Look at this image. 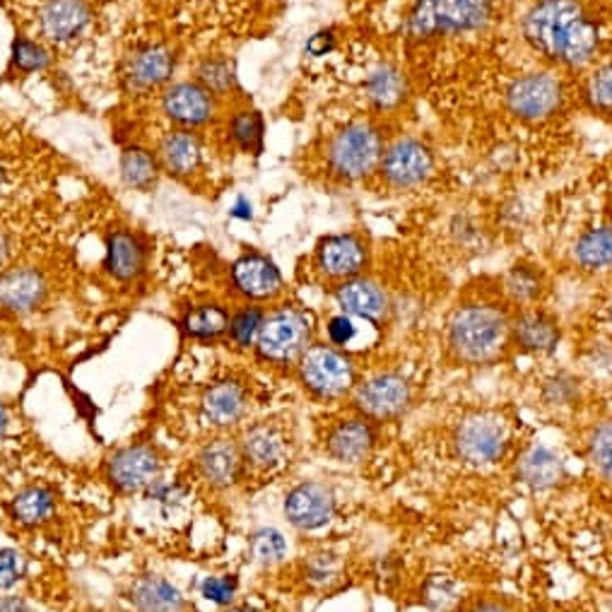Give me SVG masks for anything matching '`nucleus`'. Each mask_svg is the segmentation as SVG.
Segmentation results:
<instances>
[{
	"label": "nucleus",
	"instance_id": "17",
	"mask_svg": "<svg viewBox=\"0 0 612 612\" xmlns=\"http://www.w3.org/2000/svg\"><path fill=\"white\" fill-rule=\"evenodd\" d=\"M159 458L147 446L123 448L111 458V478L121 490H143L157 480Z\"/></svg>",
	"mask_w": 612,
	"mask_h": 612
},
{
	"label": "nucleus",
	"instance_id": "22",
	"mask_svg": "<svg viewBox=\"0 0 612 612\" xmlns=\"http://www.w3.org/2000/svg\"><path fill=\"white\" fill-rule=\"evenodd\" d=\"M44 280L37 271L15 268L0 277V304L13 311H29L41 302Z\"/></svg>",
	"mask_w": 612,
	"mask_h": 612
},
{
	"label": "nucleus",
	"instance_id": "52",
	"mask_svg": "<svg viewBox=\"0 0 612 612\" xmlns=\"http://www.w3.org/2000/svg\"><path fill=\"white\" fill-rule=\"evenodd\" d=\"M5 430H8V412L3 406H0V442H3Z\"/></svg>",
	"mask_w": 612,
	"mask_h": 612
},
{
	"label": "nucleus",
	"instance_id": "27",
	"mask_svg": "<svg viewBox=\"0 0 612 612\" xmlns=\"http://www.w3.org/2000/svg\"><path fill=\"white\" fill-rule=\"evenodd\" d=\"M171 71H175V56L165 46H147L133 56L131 77L135 85L157 87L169 80Z\"/></svg>",
	"mask_w": 612,
	"mask_h": 612
},
{
	"label": "nucleus",
	"instance_id": "48",
	"mask_svg": "<svg viewBox=\"0 0 612 612\" xmlns=\"http://www.w3.org/2000/svg\"><path fill=\"white\" fill-rule=\"evenodd\" d=\"M0 612H32V608L22 598H3L0 600Z\"/></svg>",
	"mask_w": 612,
	"mask_h": 612
},
{
	"label": "nucleus",
	"instance_id": "53",
	"mask_svg": "<svg viewBox=\"0 0 612 612\" xmlns=\"http://www.w3.org/2000/svg\"><path fill=\"white\" fill-rule=\"evenodd\" d=\"M232 612H259V610H251V608H237V610H232Z\"/></svg>",
	"mask_w": 612,
	"mask_h": 612
},
{
	"label": "nucleus",
	"instance_id": "5",
	"mask_svg": "<svg viewBox=\"0 0 612 612\" xmlns=\"http://www.w3.org/2000/svg\"><path fill=\"white\" fill-rule=\"evenodd\" d=\"M567 83L557 68H536L518 73L504 89L506 111L524 123H545L567 104Z\"/></svg>",
	"mask_w": 612,
	"mask_h": 612
},
{
	"label": "nucleus",
	"instance_id": "31",
	"mask_svg": "<svg viewBox=\"0 0 612 612\" xmlns=\"http://www.w3.org/2000/svg\"><path fill=\"white\" fill-rule=\"evenodd\" d=\"M542 273L536 265L528 263H516L509 273L504 275V295L509 302L516 307L528 309L530 304L538 302V297L542 295Z\"/></svg>",
	"mask_w": 612,
	"mask_h": 612
},
{
	"label": "nucleus",
	"instance_id": "10",
	"mask_svg": "<svg viewBox=\"0 0 612 612\" xmlns=\"http://www.w3.org/2000/svg\"><path fill=\"white\" fill-rule=\"evenodd\" d=\"M410 384L396 372H381L367 379L355 394V406L376 420L398 418L410 406Z\"/></svg>",
	"mask_w": 612,
	"mask_h": 612
},
{
	"label": "nucleus",
	"instance_id": "21",
	"mask_svg": "<svg viewBox=\"0 0 612 612\" xmlns=\"http://www.w3.org/2000/svg\"><path fill=\"white\" fill-rule=\"evenodd\" d=\"M374 446V432L364 420L340 422L328 436V454L340 464H360Z\"/></svg>",
	"mask_w": 612,
	"mask_h": 612
},
{
	"label": "nucleus",
	"instance_id": "14",
	"mask_svg": "<svg viewBox=\"0 0 612 612\" xmlns=\"http://www.w3.org/2000/svg\"><path fill=\"white\" fill-rule=\"evenodd\" d=\"M232 283L239 295L253 299V302H265V299H275L283 292V273L263 253L241 256L232 268Z\"/></svg>",
	"mask_w": 612,
	"mask_h": 612
},
{
	"label": "nucleus",
	"instance_id": "25",
	"mask_svg": "<svg viewBox=\"0 0 612 612\" xmlns=\"http://www.w3.org/2000/svg\"><path fill=\"white\" fill-rule=\"evenodd\" d=\"M564 476L560 456L548 446H533L518 464V478L533 490H550Z\"/></svg>",
	"mask_w": 612,
	"mask_h": 612
},
{
	"label": "nucleus",
	"instance_id": "39",
	"mask_svg": "<svg viewBox=\"0 0 612 612\" xmlns=\"http://www.w3.org/2000/svg\"><path fill=\"white\" fill-rule=\"evenodd\" d=\"M251 552L261 564H275L287 554V540L283 538L280 530L263 528L251 538Z\"/></svg>",
	"mask_w": 612,
	"mask_h": 612
},
{
	"label": "nucleus",
	"instance_id": "29",
	"mask_svg": "<svg viewBox=\"0 0 612 612\" xmlns=\"http://www.w3.org/2000/svg\"><path fill=\"white\" fill-rule=\"evenodd\" d=\"M159 157L175 175H191L201 161V145L195 141V135L187 131L169 133L159 145Z\"/></svg>",
	"mask_w": 612,
	"mask_h": 612
},
{
	"label": "nucleus",
	"instance_id": "46",
	"mask_svg": "<svg viewBox=\"0 0 612 612\" xmlns=\"http://www.w3.org/2000/svg\"><path fill=\"white\" fill-rule=\"evenodd\" d=\"M326 333H328V340L333 348H345V345H350L357 338V333L360 331H357V323L352 316L338 314L328 321Z\"/></svg>",
	"mask_w": 612,
	"mask_h": 612
},
{
	"label": "nucleus",
	"instance_id": "37",
	"mask_svg": "<svg viewBox=\"0 0 612 612\" xmlns=\"http://www.w3.org/2000/svg\"><path fill=\"white\" fill-rule=\"evenodd\" d=\"M424 603L434 612H446L456 605V600L460 596V586L448 574H434L430 581L424 584Z\"/></svg>",
	"mask_w": 612,
	"mask_h": 612
},
{
	"label": "nucleus",
	"instance_id": "43",
	"mask_svg": "<svg viewBox=\"0 0 612 612\" xmlns=\"http://www.w3.org/2000/svg\"><path fill=\"white\" fill-rule=\"evenodd\" d=\"M13 59L20 71L32 73V71H41V68L49 63V53H46V49L39 44H34L29 39H20L13 46Z\"/></svg>",
	"mask_w": 612,
	"mask_h": 612
},
{
	"label": "nucleus",
	"instance_id": "36",
	"mask_svg": "<svg viewBox=\"0 0 612 612\" xmlns=\"http://www.w3.org/2000/svg\"><path fill=\"white\" fill-rule=\"evenodd\" d=\"M232 137L237 141V145L244 149V153L251 155H259L263 149V133H265V125H263V117L259 111H239L237 117L232 119Z\"/></svg>",
	"mask_w": 612,
	"mask_h": 612
},
{
	"label": "nucleus",
	"instance_id": "7",
	"mask_svg": "<svg viewBox=\"0 0 612 612\" xmlns=\"http://www.w3.org/2000/svg\"><path fill=\"white\" fill-rule=\"evenodd\" d=\"M311 336H314V321L309 311L285 307L263 319L256 345L261 357L283 364L302 357L311 348Z\"/></svg>",
	"mask_w": 612,
	"mask_h": 612
},
{
	"label": "nucleus",
	"instance_id": "8",
	"mask_svg": "<svg viewBox=\"0 0 612 612\" xmlns=\"http://www.w3.org/2000/svg\"><path fill=\"white\" fill-rule=\"evenodd\" d=\"M299 374L321 398H338L355 384V367L348 355L333 345H311L299 357Z\"/></svg>",
	"mask_w": 612,
	"mask_h": 612
},
{
	"label": "nucleus",
	"instance_id": "30",
	"mask_svg": "<svg viewBox=\"0 0 612 612\" xmlns=\"http://www.w3.org/2000/svg\"><path fill=\"white\" fill-rule=\"evenodd\" d=\"M244 456L259 468H271L280 464L285 456V439L275 427L261 424L244 436Z\"/></svg>",
	"mask_w": 612,
	"mask_h": 612
},
{
	"label": "nucleus",
	"instance_id": "33",
	"mask_svg": "<svg viewBox=\"0 0 612 612\" xmlns=\"http://www.w3.org/2000/svg\"><path fill=\"white\" fill-rule=\"evenodd\" d=\"M53 494L44 488H27L13 500V514L20 524H41L53 512Z\"/></svg>",
	"mask_w": 612,
	"mask_h": 612
},
{
	"label": "nucleus",
	"instance_id": "2",
	"mask_svg": "<svg viewBox=\"0 0 612 612\" xmlns=\"http://www.w3.org/2000/svg\"><path fill=\"white\" fill-rule=\"evenodd\" d=\"M446 340L460 362L484 364L509 345L512 316L494 302H464L448 316Z\"/></svg>",
	"mask_w": 612,
	"mask_h": 612
},
{
	"label": "nucleus",
	"instance_id": "35",
	"mask_svg": "<svg viewBox=\"0 0 612 612\" xmlns=\"http://www.w3.org/2000/svg\"><path fill=\"white\" fill-rule=\"evenodd\" d=\"M183 326L193 338H217L229 331V314L217 304H203L191 311Z\"/></svg>",
	"mask_w": 612,
	"mask_h": 612
},
{
	"label": "nucleus",
	"instance_id": "11",
	"mask_svg": "<svg viewBox=\"0 0 612 612\" xmlns=\"http://www.w3.org/2000/svg\"><path fill=\"white\" fill-rule=\"evenodd\" d=\"M316 263L328 277L350 280V277H360L369 265V247L362 237L350 232L331 235L321 239L316 249Z\"/></svg>",
	"mask_w": 612,
	"mask_h": 612
},
{
	"label": "nucleus",
	"instance_id": "26",
	"mask_svg": "<svg viewBox=\"0 0 612 612\" xmlns=\"http://www.w3.org/2000/svg\"><path fill=\"white\" fill-rule=\"evenodd\" d=\"M239 460L241 458L237 446L219 439V442H213L211 446L203 448L199 466L207 482L217 484V488H227V484H232L239 476Z\"/></svg>",
	"mask_w": 612,
	"mask_h": 612
},
{
	"label": "nucleus",
	"instance_id": "54",
	"mask_svg": "<svg viewBox=\"0 0 612 612\" xmlns=\"http://www.w3.org/2000/svg\"><path fill=\"white\" fill-rule=\"evenodd\" d=\"M608 323H610V328H612V302H610V309H608Z\"/></svg>",
	"mask_w": 612,
	"mask_h": 612
},
{
	"label": "nucleus",
	"instance_id": "1",
	"mask_svg": "<svg viewBox=\"0 0 612 612\" xmlns=\"http://www.w3.org/2000/svg\"><path fill=\"white\" fill-rule=\"evenodd\" d=\"M521 37L557 71H588L603 51V27L584 0H536L521 17Z\"/></svg>",
	"mask_w": 612,
	"mask_h": 612
},
{
	"label": "nucleus",
	"instance_id": "34",
	"mask_svg": "<svg viewBox=\"0 0 612 612\" xmlns=\"http://www.w3.org/2000/svg\"><path fill=\"white\" fill-rule=\"evenodd\" d=\"M121 177L133 189H147L155 183L157 161L143 147H129L121 157Z\"/></svg>",
	"mask_w": 612,
	"mask_h": 612
},
{
	"label": "nucleus",
	"instance_id": "16",
	"mask_svg": "<svg viewBox=\"0 0 612 612\" xmlns=\"http://www.w3.org/2000/svg\"><path fill=\"white\" fill-rule=\"evenodd\" d=\"M512 340L530 355H552L560 348V323L540 309H524L512 319Z\"/></svg>",
	"mask_w": 612,
	"mask_h": 612
},
{
	"label": "nucleus",
	"instance_id": "45",
	"mask_svg": "<svg viewBox=\"0 0 612 612\" xmlns=\"http://www.w3.org/2000/svg\"><path fill=\"white\" fill-rule=\"evenodd\" d=\"M235 593H237V579H232V576H207L203 581V596L217 605L232 603Z\"/></svg>",
	"mask_w": 612,
	"mask_h": 612
},
{
	"label": "nucleus",
	"instance_id": "6",
	"mask_svg": "<svg viewBox=\"0 0 612 612\" xmlns=\"http://www.w3.org/2000/svg\"><path fill=\"white\" fill-rule=\"evenodd\" d=\"M434 149L418 135L400 133L386 143L376 175L391 191H418L434 177Z\"/></svg>",
	"mask_w": 612,
	"mask_h": 612
},
{
	"label": "nucleus",
	"instance_id": "24",
	"mask_svg": "<svg viewBox=\"0 0 612 612\" xmlns=\"http://www.w3.org/2000/svg\"><path fill=\"white\" fill-rule=\"evenodd\" d=\"M133 605L141 612H181L183 596L177 586L159 576H143L131 588Z\"/></svg>",
	"mask_w": 612,
	"mask_h": 612
},
{
	"label": "nucleus",
	"instance_id": "49",
	"mask_svg": "<svg viewBox=\"0 0 612 612\" xmlns=\"http://www.w3.org/2000/svg\"><path fill=\"white\" fill-rule=\"evenodd\" d=\"M232 217H239V219H251V217H253V213H251V203L241 199V201L235 205Z\"/></svg>",
	"mask_w": 612,
	"mask_h": 612
},
{
	"label": "nucleus",
	"instance_id": "23",
	"mask_svg": "<svg viewBox=\"0 0 612 612\" xmlns=\"http://www.w3.org/2000/svg\"><path fill=\"white\" fill-rule=\"evenodd\" d=\"M574 261L588 273L612 268V227L598 225L581 232L574 241Z\"/></svg>",
	"mask_w": 612,
	"mask_h": 612
},
{
	"label": "nucleus",
	"instance_id": "41",
	"mask_svg": "<svg viewBox=\"0 0 612 612\" xmlns=\"http://www.w3.org/2000/svg\"><path fill=\"white\" fill-rule=\"evenodd\" d=\"M591 460L600 476L612 480V420L596 427L591 436Z\"/></svg>",
	"mask_w": 612,
	"mask_h": 612
},
{
	"label": "nucleus",
	"instance_id": "47",
	"mask_svg": "<svg viewBox=\"0 0 612 612\" xmlns=\"http://www.w3.org/2000/svg\"><path fill=\"white\" fill-rule=\"evenodd\" d=\"M333 49H336V34H333L331 29H321L307 41V53L314 56V59H321V56L331 53Z\"/></svg>",
	"mask_w": 612,
	"mask_h": 612
},
{
	"label": "nucleus",
	"instance_id": "9",
	"mask_svg": "<svg viewBox=\"0 0 612 612\" xmlns=\"http://www.w3.org/2000/svg\"><path fill=\"white\" fill-rule=\"evenodd\" d=\"M506 442H509L506 424L488 412L470 415L456 432L458 456L470 466H490L500 460L506 452Z\"/></svg>",
	"mask_w": 612,
	"mask_h": 612
},
{
	"label": "nucleus",
	"instance_id": "42",
	"mask_svg": "<svg viewBox=\"0 0 612 612\" xmlns=\"http://www.w3.org/2000/svg\"><path fill=\"white\" fill-rule=\"evenodd\" d=\"M542 396L552 406H569L579 396V386H576V381L569 374H554L542 386Z\"/></svg>",
	"mask_w": 612,
	"mask_h": 612
},
{
	"label": "nucleus",
	"instance_id": "12",
	"mask_svg": "<svg viewBox=\"0 0 612 612\" xmlns=\"http://www.w3.org/2000/svg\"><path fill=\"white\" fill-rule=\"evenodd\" d=\"M285 514L290 524L302 530L326 526L336 514V496L321 482H304L287 494Z\"/></svg>",
	"mask_w": 612,
	"mask_h": 612
},
{
	"label": "nucleus",
	"instance_id": "20",
	"mask_svg": "<svg viewBox=\"0 0 612 612\" xmlns=\"http://www.w3.org/2000/svg\"><path fill=\"white\" fill-rule=\"evenodd\" d=\"M247 394L235 381H223L205 391L203 415L215 427H232L247 415Z\"/></svg>",
	"mask_w": 612,
	"mask_h": 612
},
{
	"label": "nucleus",
	"instance_id": "32",
	"mask_svg": "<svg viewBox=\"0 0 612 612\" xmlns=\"http://www.w3.org/2000/svg\"><path fill=\"white\" fill-rule=\"evenodd\" d=\"M581 99L593 113L612 117V61L588 68L581 85Z\"/></svg>",
	"mask_w": 612,
	"mask_h": 612
},
{
	"label": "nucleus",
	"instance_id": "50",
	"mask_svg": "<svg viewBox=\"0 0 612 612\" xmlns=\"http://www.w3.org/2000/svg\"><path fill=\"white\" fill-rule=\"evenodd\" d=\"M8 251H10V241H8V237H5L3 229H0V265L5 263V259H8Z\"/></svg>",
	"mask_w": 612,
	"mask_h": 612
},
{
	"label": "nucleus",
	"instance_id": "28",
	"mask_svg": "<svg viewBox=\"0 0 612 612\" xmlns=\"http://www.w3.org/2000/svg\"><path fill=\"white\" fill-rule=\"evenodd\" d=\"M145 263V251L133 235L117 232L109 239L107 249V268L111 271L113 277L119 280H131L137 273L143 271Z\"/></svg>",
	"mask_w": 612,
	"mask_h": 612
},
{
	"label": "nucleus",
	"instance_id": "3",
	"mask_svg": "<svg viewBox=\"0 0 612 612\" xmlns=\"http://www.w3.org/2000/svg\"><path fill=\"white\" fill-rule=\"evenodd\" d=\"M496 15V0H412L406 34L412 41L468 37L488 29Z\"/></svg>",
	"mask_w": 612,
	"mask_h": 612
},
{
	"label": "nucleus",
	"instance_id": "38",
	"mask_svg": "<svg viewBox=\"0 0 612 612\" xmlns=\"http://www.w3.org/2000/svg\"><path fill=\"white\" fill-rule=\"evenodd\" d=\"M263 319L265 314L259 307H247L241 309L239 314H235L229 319V333H232V338L241 348H249L259 340V333L263 326Z\"/></svg>",
	"mask_w": 612,
	"mask_h": 612
},
{
	"label": "nucleus",
	"instance_id": "40",
	"mask_svg": "<svg viewBox=\"0 0 612 612\" xmlns=\"http://www.w3.org/2000/svg\"><path fill=\"white\" fill-rule=\"evenodd\" d=\"M199 75H201V83L205 85V89L213 92V95H225V92H229L237 85L235 68H232V63L225 61V59L205 61L201 65Z\"/></svg>",
	"mask_w": 612,
	"mask_h": 612
},
{
	"label": "nucleus",
	"instance_id": "44",
	"mask_svg": "<svg viewBox=\"0 0 612 612\" xmlns=\"http://www.w3.org/2000/svg\"><path fill=\"white\" fill-rule=\"evenodd\" d=\"M27 562L17 550H0V588H13L25 576Z\"/></svg>",
	"mask_w": 612,
	"mask_h": 612
},
{
	"label": "nucleus",
	"instance_id": "4",
	"mask_svg": "<svg viewBox=\"0 0 612 612\" xmlns=\"http://www.w3.org/2000/svg\"><path fill=\"white\" fill-rule=\"evenodd\" d=\"M388 137L372 119L352 121L331 137L326 161L331 175L343 181H362L379 171Z\"/></svg>",
	"mask_w": 612,
	"mask_h": 612
},
{
	"label": "nucleus",
	"instance_id": "13",
	"mask_svg": "<svg viewBox=\"0 0 612 612\" xmlns=\"http://www.w3.org/2000/svg\"><path fill=\"white\" fill-rule=\"evenodd\" d=\"M336 304L343 314L352 319H362L367 323L384 321L391 302L384 287H381L372 277H350L343 280L336 290Z\"/></svg>",
	"mask_w": 612,
	"mask_h": 612
},
{
	"label": "nucleus",
	"instance_id": "15",
	"mask_svg": "<svg viewBox=\"0 0 612 612\" xmlns=\"http://www.w3.org/2000/svg\"><path fill=\"white\" fill-rule=\"evenodd\" d=\"M364 97L379 113H394L410 97L408 75L394 63H376L364 77Z\"/></svg>",
	"mask_w": 612,
	"mask_h": 612
},
{
	"label": "nucleus",
	"instance_id": "51",
	"mask_svg": "<svg viewBox=\"0 0 612 612\" xmlns=\"http://www.w3.org/2000/svg\"><path fill=\"white\" fill-rule=\"evenodd\" d=\"M470 612H509L504 605H496V603H482L478 608H472Z\"/></svg>",
	"mask_w": 612,
	"mask_h": 612
},
{
	"label": "nucleus",
	"instance_id": "19",
	"mask_svg": "<svg viewBox=\"0 0 612 612\" xmlns=\"http://www.w3.org/2000/svg\"><path fill=\"white\" fill-rule=\"evenodd\" d=\"M165 111L169 113V119H175L179 123L201 125L207 119H213L215 101L205 87L193 83H179L167 89Z\"/></svg>",
	"mask_w": 612,
	"mask_h": 612
},
{
	"label": "nucleus",
	"instance_id": "18",
	"mask_svg": "<svg viewBox=\"0 0 612 612\" xmlns=\"http://www.w3.org/2000/svg\"><path fill=\"white\" fill-rule=\"evenodd\" d=\"M87 22L89 8L85 5V0H49L39 15L44 37H49L51 41L75 39L87 27Z\"/></svg>",
	"mask_w": 612,
	"mask_h": 612
}]
</instances>
